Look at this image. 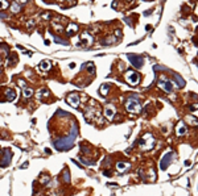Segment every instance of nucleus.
<instances>
[{
    "label": "nucleus",
    "instance_id": "nucleus-1",
    "mask_svg": "<svg viewBox=\"0 0 198 196\" xmlns=\"http://www.w3.org/2000/svg\"><path fill=\"white\" fill-rule=\"evenodd\" d=\"M77 133H78V128H77V125L74 124L72 128L70 136L54 141V146L58 149V150H69V149L73 146V142H74V138H75V136H77Z\"/></svg>",
    "mask_w": 198,
    "mask_h": 196
},
{
    "label": "nucleus",
    "instance_id": "nucleus-2",
    "mask_svg": "<svg viewBox=\"0 0 198 196\" xmlns=\"http://www.w3.org/2000/svg\"><path fill=\"white\" fill-rule=\"evenodd\" d=\"M137 142H140V149L141 150H149V149L153 148L155 140H153V137H152V134L147 133V134H144L143 137H141Z\"/></svg>",
    "mask_w": 198,
    "mask_h": 196
},
{
    "label": "nucleus",
    "instance_id": "nucleus-3",
    "mask_svg": "<svg viewBox=\"0 0 198 196\" xmlns=\"http://www.w3.org/2000/svg\"><path fill=\"white\" fill-rule=\"evenodd\" d=\"M126 108L130 113L137 115V113H140V111H141V104L136 99H128L126 103Z\"/></svg>",
    "mask_w": 198,
    "mask_h": 196
},
{
    "label": "nucleus",
    "instance_id": "nucleus-4",
    "mask_svg": "<svg viewBox=\"0 0 198 196\" xmlns=\"http://www.w3.org/2000/svg\"><path fill=\"white\" fill-rule=\"evenodd\" d=\"M126 80L130 83L131 86H136L137 83L140 82V75L135 70H128L126 72Z\"/></svg>",
    "mask_w": 198,
    "mask_h": 196
},
{
    "label": "nucleus",
    "instance_id": "nucleus-5",
    "mask_svg": "<svg viewBox=\"0 0 198 196\" xmlns=\"http://www.w3.org/2000/svg\"><path fill=\"white\" fill-rule=\"evenodd\" d=\"M128 57V59H130V62L132 63V66H135L136 69H140V67H143V58H141L140 55H136V54H128L127 55Z\"/></svg>",
    "mask_w": 198,
    "mask_h": 196
},
{
    "label": "nucleus",
    "instance_id": "nucleus-6",
    "mask_svg": "<svg viewBox=\"0 0 198 196\" xmlns=\"http://www.w3.org/2000/svg\"><path fill=\"white\" fill-rule=\"evenodd\" d=\"M66 101L69 103V105H72L73 108H78L79 107V96L75 92L69 93L66 96Z\"/></svg>",
    "mask_w": 198,
    "mask_h": 196
},
{
    "label": "nucleus",
    "instance_id": "nucleus-7",
    "mask_svg": "<svg viewBox=\"0 0 198 196\" xmlns=\"http://www.w3.org/2000/svg\"><path fill=\"white\" fill-rule=\"evenodd\" d=\"M92 42H94V40H92L91 34L87 33V32H83L82 37H81V44H78V46H82V45H85V46H90Z\"/></svg>",
    "mask_w": 198,
    "mask_h": 196
},
{
    "label": "nucleus",
    "instance_id": "nucleus-8",
    "mask_svg": "<svg viewBox=\"0 0 198 196\" xmlns=\"http://www.w3.org/2000/svg\"><path fill=\"white\" fill-rule=\"evenodd\" d=\"M159 87H161L167 93L172 92V82L171 80H168V79H165V78H163V79L159 80Z\"/></svg>",
    "mask_w": 198,
    "mask_h": 196
},
{
    "label": "nucleus",
    "instance_id": "nucleus-9",
    "mask_svg": "<svg viewBox=\"0 0 198 196\" xmlns=\"http://www.w3.org/2000/svg\"><path fill=\"white\" fill-rule=\"evenodd\" d=\"M172 157H173V153H167V154L163 157V159H161V162H160V169L161 170H167V167L169 166V163H171V161H172Z\"/></svg>",
    "mask_w": 198,
    "mask_h": 196
},
{
    "label": "nucleus",
    "instance_id": "nucleus-10",
    "mask_svg": "<svg viewBox=\"0 0 198 196\" xmlns=\"http://www.w3.org/2000/svg\"><path fill=\"white\" fill-rule=\"evenodd\" d=\"M104 116H106V119H108V120H112L114 117H115V113H116V109L115 107H114L112 104H108V105H106V108H104Z\"/></svg>",
    "mask_w": 198,
    "mask_h": 196
},
{
    "label": "nucleus",
    "instance_id": "nucleus-11",
    "mask_svg": "<svg viewBox=\"0 0 198 196\" xmlns=\"http://www.w3.org/2000/svg\"><path fill=\"white\" fill-rule=\"evenodd\" d=\"M130 169H131V165L127 163V162H118V163H116V170H118L120 174H126Z\"/></svg>",
    "mask_w": 198,
    "mask_h": 196
},
{
    "label": "nucleus",
    "instance_id": "nucleus-12",
    "mask_svg": "<svg viewBox=\"0 0 198 196\" xmlns=\"http://www.w3.org/2000/svg\"><path fill=\"white\" fill-rule=\"evenodd\" d=\"M186 132H188V128H186V125H185L184 121H180L177 124V128H176V133H177V136H184V134H186Z\"/></svg>",
    "mask_w": 198,
    "mask_h": 196
},
{
    "label": "nucleus",
    "instance_id": "nucleus-13",
    "mask_svg": "<svg viewBox=\"0 0 198 196\" xmlns=\"http://www.w3.org/2000/svg\"><path fill=\"white\" fill-rule=\"evenodd\" d=\"M66 33H68V36H74L78 33V25L74 24V23H70V24L68 25V28H66Z\"/></svg>",
    "mask_w": 198,
    "mask_h": 196
},
{
    "label": "nucleus",
    "instance_id": "nucleus-14",
    "mask_svg": "<svg viewBox=\"0 0 198 196\" xmlns=\"http://www.w3.org/2000/svg\"><path fill=\"white\" fill-rule=\"evenodd\" d=\"M5 155H4V159L1 161V163H0V166H3V167H5V166L9 165V162H11V158H12V155H11V152L9 150H5Z\"/></svg>",
    "mask_w": 198,
    "mask_h": 196
},
{
    "label": "nucleus",
    "instance_id": "nucleus-15",
    "mask_svg": "<svg viewBox=\"0 0 198 196\" xmlns=\"http://www.w3.org/2000/svg\"><path fill=\"white\" fill-rule=\"evenodd\" d=\"M8 53H9V49H8L7 44L0 42V55H1L3 58H7V57H8Z\"/></svg>",
    "mask_w": 198,
    "mask_h": 196
},
{
    "label": "nucleus",
    "instance_id": "nucleus-16",
    "mask_svg": "<svg viewBox=\"0 0 198 196\" xmlns=\"http://www.w3.org/2000/svg\"><path fill=\"white\" fill-rule=\"evenodd\" d=\"M5 97H7V100L8 101H13L15 99H16V92H15L13 89H11V88H8L7 91H5Z\"/></svg>",
    "mask_w": 198,
    "mask_h": 196
},
{
    "label": "nucleus",
    "instance_id": "nucleus-17",
    "mask_svg": "<svg viewBox=\"0 0 198 196\" xmlns=\"http://www.w3.org/2000/svg\"><path fill=\"white\" fill-rule=\"evenodd\" d=\"M38 67H40V70H42V71H48V70H50L52 65L49 61H41L40 65H38Z\"/></svg>",
    "mask_w": 198,
    "mask_h": 196
},
{
    "label": "nucleus",
    "instance_id": "nucleus-18",
    "mask_svg": "<svg viewBox=\"0 0 198 196\" xmlns=\"http://www.w3.org/2000/svg\"><path fill=\"white\" fill-rule=\"evenodd\" d=\"M173 78L176 79V82H177V86L180 87V88L185 86V80L182 79V78H181L180 75H178V74H173Z\"/></svg>",
    "mask_w": 198,
    "mask_h": 196
},
{
    "label": "nucleus",
    "instance_id": "nucleus-19",
    "mask_svg": "<svg viewBox=\"0 0 198 196\" xmlns=\"http://www.w3.org/2000/svg\"><path fill=\"white\" fill-rule=\"evenodd\" d=\"M110 89V86L107 84V83H104V84H102L100 86V89H99V92H100V95L102 96H107V92H108Z\"/></svg>",
    "mask_w": 198,
    "mask_h": 196
},
{
    "label": "nucleus",
    "instance_id": "nucleus-20",
    "mask_svg": "<svg viewBox=\"0 0 198 196\" xmlns=\"http://www.w3.org/2000/svg\"><path fill=\"white\" fill-rule=\"evenodd\" d=\"M23 96H24V97L33 96V89H32V88H28V87H24V88H23Z\"/></svg>",
    "mask_w": 198,
    "mask_h": 196
},
{
    "label": "nucleus",
    "instance_id": "nucleus-21",
    "mask_svg": "<svg viewBox=\"0 0 198 196\" xmlns=\"http://www.w3.org/2000/svg\"><path fill=\"white\" fill-rule=\"evenodd\" d=\"M11 11H12L13 13H19V12L21 11L20 4H19V3H12V4H11Z\"/></svg>",
    "mask_w": 198,
    "mask_h": 196
},
{
    "label": "nucleus",
    "instance_id": "nucleus-22",
    "mask_svg": "<svg viewBox=\"0 0 198 196\" xmlns=\"http://www.w3.org/2000/svg\"><path fill=\"white\" fill-rule=\"evenodd\" d=\"M37 96L40 97V99H44V97H48V96H49V91H48V89H45V88L40 89V92L37 93Z\"/></svg>",
    "mask_w": 198,
    "mask_h": 196
},
{
    "label": "nucleus",
    "instance_id": "nucleus-23",
    "mask_svg": "<svg viewBox=\"0 0 198 196\" xmlns=\"http://www.w3.org/2000/svg\"><path fill=\"white\" fill-rule=\"evenodd\" d=\"M8 7H9V3H8L7 0H0V9L4 11V9H7Z\"/></svg>",
    "mask_w": 198,
    "mask_h": 196
},
{
    "label": "nucleus",
    "instance_id": "nucleus-24",
    "mask_svg": "<svg viewBox=\"0 0 198 196\" xmlns=\"http://www.w3.org/2000/svg\"><path fill=\"white\" fill-rule=\"evenodd\" d=\"M54 42H57V44H61V45H66V46L69 45L68 41H64V40H62V38H60V37H54Z\"/></svg>",
    "mask_w": 198,
    "mask_h": 196
},
{
    "label": "nucleus",
    "instance_id": "nucleus-25",
    "mask_svg": "<svg viewBox=\"0 0 198 196\" xmlns=\"http://www.w3.org/2000/svg\"><path fill=\"white\" fill-rule=\"evenodd\" d=\"M64 180H65L66 183H70V178H69V171L68 170L64 171Z\"/></svg>",
    "mask_w": 198,
    "mask_h": 196
},
{
    "label": "nucleus",
    "instance_id": "nucleus-26",
    "mask_svg": "<svg viewBox=\"0 0 198 196\" xmlns=\"http://www.w3.org/2000/svg\"><path fill=\"white\" fill-rule=\"evenodd\" d=\"M81 161H82L83 163H85V165H90V166H92V165H94V162H90V161H87V159H86V158H83V157H81Z\"/></svg>",
    "mask_w": 198,
    "mask_h": 196
},
{
    "label": "nucleus",
    "instance_id": "nucleus-27",
    "mask_svg": "<svg viewBox=\"0 0 198 196\" xmlns=\"http://www.w3.org/2000/svg\"><path fill=\"white\" fill-rule=\"evenodd\" d=\"M17 83H19V86H20L21 88H24V87H27V83H25L23 79H19V80H17Z\"/></svg>",
    "mask_w": 198,
    "mask_h": 196
},
{
    "label": "nucleus",
    "instance_id": "nucleus-28",
    "mask_svg": "<svg viewBox=\"0 0 198 196\" xmlns=\"http://www.w3.org/2000/svg\"><path fill=\"white\" fill-rule=\"evenodd\" d=\"M50 16H52L50 12H45V13H42V15H41V17H42V19H49Z\"/></svg>",
    "mask_w": 198,
    "mask_h": 196
},
{
    "label": "nucleus",
    "instance_id": "nucleus-29",
    "mask_svg": "<svg viewBox=\"0 0 198 196\" xmlns=\"http://www.w3.org/2000/svg\"><path fill=\"white\" fill-rule=\"evenodd\" d=\"M53 26L56 28V30H57V32H62V26H61V25H58V24H53Z\"/></svg>",
    "mask_w": 198,
    "mask_h": 196
},
{
    "label": "nucleus",
    "instance_id": "nucleus-30",
    "mask_svg": "<svg viewBox=\"0 0 198 196\" xmlns=\"http://www.w3.org/2000/svg\"><path fill=\"white\" fill-rule=\"evenodd\" d=\"M48 182H49V176L45 175V176H42L41 178V183H48Z\"/></svg>",
    "mask_w": 198,
    "mask_h": 196
},
{
    "label": "nucleus",
    "instance_id": "nucleus-31",
    "mask_svg": "<svg viewBox=\"0 0 198 196\" xmlns=\"http://www.w3.org/2000/svg\"><path fill=\"white\" fill-rule=\"evenodd\" d=\"M16 3H19V4H25L28 1V0H15Z\"/></svg>",
    "mask_w": 198,
    "mask_h": 196
},
{
    "label": "nucleus",
    "instance_id": "nucleus-32",
    "mask_svg": "<svg viewBox=\"0 0 198 196\" xmlns=\"http://www.w3.org/2000/svg\"><path fill=\"white\" fill-rule=\"evenodd\" d=\"M0 19H7V16H5L4 13H0Z\"/></svg>",
    "mask_w": 198,
    "mask_h": 196
},
{
    "label": "nucleus",
    "instance_id": "nucleus-33",
    "mask_svg": "<svg viewBox=\"0 0 198 196\" xmlns=\"http://www.w3.org/2000/svg\"><path fill=\"white\" fill-rule=\"evenodd\" d=\"M21 167H23V169H24V167H28V162H25V163H24L23 166H21Z\"/></svg>",
    "mask_w": 198,
    "mask_h": 196
},
{
    "label": "nucleus",
    "instance_id": "nucleus-34",
    "mask_svg": "<svg viewBox=\"0 0 198 196\" xmlns=\"http://www.w3.org/2000/svg\"><path fill=\"white\" fill-rule=\"evenodd\" d=\"M103 174H104V175H110V174H111V172H110V171H107V170H106V171L103 172Z\"/></svg>",
    "mask_w": 198,
    "mask_h": 196
},
{
    "label": "nucleus",
    "instance_id": "nucleus-35",
    "mask_svg": "<svg viewBox=\"0 0 198 196\" xmlns=\"http://www.w3.org/2000/svg\"><path fill=\"white\" fill-rule=\"evenodd\" d=\"M0 154H1V149H0Z\"/></svg>",
    "mask_w": 198,
    "mask_h": 196
},
{
    "label": "nucleus",
    "instance_id": "nucleus-36",
    "mask_svg": "<svg viewBox=\"0 0 198 196\" xmlns=\"http://www.w3.org/2000/svg\"><path fill=\"white\" fill-rule=\"evenodd\" d=\"M128 1H131V0H128Z\"/></svg>",
    "mask_w": 198,
    "mask_h": 196
}]
</instances>
